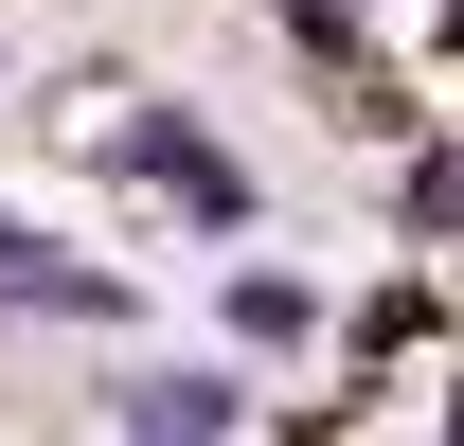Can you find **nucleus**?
I'll return each instance as SVG.
<instances>
[{"instance_id": "2", "label": "nucleus", "mask_w": 464, "mask_h": 446, "mask_svg": "<svg viewBox=\"0 0 464 446\" xmlns=\"http://www.w3.org/2000/svg\"><path fill=\"white\" fill-rule=\"evenodd\" d=\"M125 446H232V375H125Z\"/></svg>"}, {"instance_id": "1", "label": "nucleus", "mask_w": 464, "mask_h": 446, "mask_svg": "<svg viewBox=\"0 0 464 446\" xmlns=\"http://www.w3.org/2000/svg\"><path fill=\"white\" fill-rule=\"evenodd\" d=\"M108 161H125V179H161L179 215H215V232L250 215V179L215 161V125H179V108H125V143H108Z\"/></svg>"}, {"instance_id": "3", "label": "nucleus", "mask_w": 464, "mask_h": 446, "mask_svg": "<svg viewBox=\"0 0 464 446\" xmlns=\"http://www.w3.org/2000/svg\"><path fill=\"white\" fill-rule=\"evenodd\" d=\"M0 304H54V322H125L108 268H72V250H36V232H0Z\"/></svg>"}]
</instances>
